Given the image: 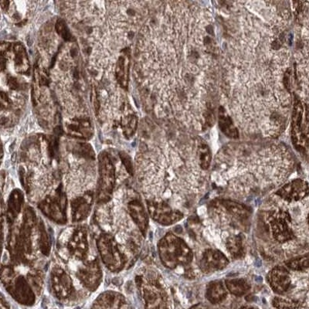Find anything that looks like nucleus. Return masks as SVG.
I'll return each instance as SVG.
<instances>
[{
	"instance_id": "obj_2",
	"label": "nucleus",
	"mask_w": 309,
	"mask_h": 309,
	"mask_svg": "<svg viewBox=\"0 0 309 309\" xmlns=\"http://www.w3.org/2000/svg\"><path fill=\"white\" fill-rule=\"evenodd\" d=\"M222 53L220 86L240 128L275 138L284 131L291 101L286 33L260 26H233Z\"/></svg>"
},
{
	"instance_id": "obj_11",
	"label": "nucleus",
	"mask_w": 309,
	"mask_h": 309,
	"mask_svg": "<svg viewBox=\"0 0 309 309\" xmlns=\"http://www.w3.org/2000/svg\"><path fill=\"white\" fill-rule=\"evenodd\" d=\"M77 271V278L82 285L90 291H95L102 281L103 273L98 258L84 261Z\"/></svg>"
},
{
	"instance_id": "obj_25",
	"label": "nucleus",
	"mask_w": 309,
	"mask_h": 309,
	"mask_svg": "<svg viewBox=\"0 0 309 309\" xmlns=\"http://www.w3.org/2000/svg\"><path fill=\"white\" fill-rule=\"evenodd\" d=\"M285 265L290 270L294 271H304L309 269V254L294 257L285 262Z\"/></svg>"
},
{
	"instance_id": "obj_21",
	"label": "nucleus",
	"mask_w": 309,
	"mask_h": 309,
	"mask_svg": "<svg viewBox=\"0 0 309 309\" xmlns=\"http://www.w3.org/2000/svg\"><path fill=\"white\" fill-rule=\"evenodd\" d=\"M23 204L24 196L23 192L19 189L12 191L9 196L6 208V219L10 225L13 224L19 215Z\"/></svg>"
},
{
	"instance_id": "obj_6",
	"label": "nucleus",
	"mask_w": 309,
	"mask_h": 309,
	"mask_svg": "<svg viewBox=\"0 0 309 309\" xmlns=\"http://www.w3.org/2000/svg\"><path fill=\"white\" fill-rule=\"evenodd\" d=\"M97 247L102 262L111 272H118L124 268L126 256L111 234H101L97 240Z\"/></svg>"
},
{
	"instance_id": "obj_19",
	"label": "nucleus",
	"mask_w": 309,
	"mask_h": 309,
	"mask_svg": "<svg viewBox=\"0 0 309 309\" xmlns=\"http://www.w3.org/2000/svg\"><path fill=\"white\" fill-rule=\"evenodd\" d=\"M127 208L130 217L136 224L141 234L144 237L148 230V214L141 200L138 198L130 200L127 204Z\"/></svg>"
},
{
	"instance_id": "obj_13",
	"label": "nucleus",
	"mask_w": 309,
	"mask_h": 309,
	"mask_svg": "<svg viewBox=\"0 0 309 309\" xmlns=\"http://www.w3.org/2000/svg\"><path fill=\"white\" fill-rule=\"evenodd\" d=\"M67 249L70 255L77 260L86 261L89 252L88 230L83 226H78L74 229L68 238Z\"/></svg>"
},
{
	"instance_id": "obj_29",
	"label": "nucleus",
	"mask_w": 309,
	"mask_h": 309,
	"mask_svg": "<svg viewBox=\"0 0 309 309\" xmlns=\"http://www.w3.org/2000/svg\"><path fill=\"white\" fill-rule=\"evenodd\" d=\"M273 306L277 308H284V307H297L298 305L296 303L293 302L289 300L281 298V297H275L273 300Z\"/></svg>"
},
{
	"instance_id": "obj_14",
	"label": "nucleus",
	"mask_w": 309,
	"mask_h": 309,
	"mask_svg": "<svg viewBox=\"0 0 309 309\" xmlns=\"http://www.w3.org/2000/svg\"><path fill=\"white\" fill-rule=\"evenodd\" d=\"M276 194L288 203L300 201L309 195V183L301 179H297L283 186Z\"/></svg>"
},
{
	"instance_id": "obj_22",
	"label": "nucleus",
	"mask_w": 309,
	"mask_h": 309,
	"mask_svg": "<svg viewBox=\"0 0 309 309\" xmlns=\"http://www.w3.org/2000/svg\"><path fill=\"white\" fill-rule=\"evenodd\" d=\"M227 292L221 281H215L209 283L206 291V297L212 304H219L226 298Z\"/></svg>"
},
{
	"instance_id": "obj_1",
	"label": "nucleus",
	"mask_w": 309,
	"mask_h": 309,
	"mask_svg": "<svg viewBox=\"0 0 309 309\" xmlns=\"http://www.w3.org/2000/svg\"><path fill=\"white\" fill-rule=\"evenodd\" d=\"M138 45L141 78L159 109L189 128H205L221 74L212 17L173 5L144 26Z\"/></svg>"
},
{
	"instance_id": "obj_15",
	"label": "nucleus",
	"mask_w": 309,
	"mask_h": 309,
	"mask_svg": "<svg viewBox=\"0 0 309 309\" xmlns=\"http://www.w3.org/2000/svg\"><path fill=\"white\" fill-rule=\"evenodd\" d=\"M94 202V192L88 191L71 201V218L73 223H79L88 218Z\"/></svg>"
},
{
	"instance_id": "obj_9",
	"label": "nucleus",
	"mask_w": 309,
	"mask_h": 309,
	"mask_svg": "<svg viewBox=\"0 0 309 309\" xmlns=\"http://www.w3.org/2000/svg\"><path fill=\"white\" fill-rule=\"evenodd\" d=\"M267 221L274 240L280 243L292 240L294 234L291 227V220L285 210H271L268 212Z\"/></svg>"
},
{
	"instance_id": "obj_27",
	"label": "nucleus",
	"mask_w": 309,
	"mask_h": 309,
	"mask_svg": "<svg viewBox=\"0 0 309 309\" xmlns=\"http://www.w3.org/2000/svg\"><path fill=\"white\" fill-rule=\"evenodd\" d=\"M200 165L203 169H207L211 162V153L206 144H200L198 148Z\"/></svg>"
},
{
	"instance_id": "obj_26",
	"label": "nucleus",
	"mask_w": 309,
	"mask_h": 309,
	"mask_svg": "<svg viewBox=\"0 0 309 309\" xmlns=\"http://www.w3.org/2000/svg\"><path fill=\"white\" fill-rule=\"evenodd\" d=\"M38 234L39 246L41 252L43 255L48 256L50 252V240L42 220L39 222L38 224Z\"/></svg>"
},
{
	"instance_id": "obj_3",
	"label": "nucleus",
	"mask_w": 309,
	"mask_h": 309,
	"mask_svg": "<svg viewBox=\"0 0 309 309\" xmlns=\"http://www.w3.org/2000/svg\"><path fill=\"white\" fill-rule=\"evenodd\" d=\"M158 250L162 264L169 269L188 265L193 258L192 250L186 243L172 233H168L160 240Z\"/></svg>"
},
{
	"instance_id": "obj_23",
	"label": "nucleus",
	"mask_w": 309,
	"mask_h": 309,
	"mask_svg": "<svg viewBox=\"0 0 309 309\" xmlns=\"http://www.w3.org/2000/svg\"><path fill=\"white\" fill-rule=\"evenodd\" d=\"M225 286L232 294L241 297L249 291L250 286L245 280L240 278L228 279L226 280Z\"/></svg>"
},
{
	"instance_id": "obj_20",
	"label": "nucleus",
	"mask_w": 309,
	"mask_h": 309,
	"mask_svg": "<svg viewBox=\"0 0 309 309\" xmlns=\"http://www.w3.org/2000/svg\"><path fill=\"white\" fill-rule=\"evenodd\" d=\"M127 301L125 297L120 293L113 291H108L100 294L94 301L93 307L101 308H117V307H127Z\"/></svg>"
},
{
	"instance_id": "obj_4",
	"label": "nucleus",
	"mask_w": 309,
	"mask_h": 309,
	"mask_svg": "<svg viewBox=\"0 0 309 309\" xmlns=\"http://www.w3.org/2000/svg\"><path fill=\"white\" fill-rule=\"evenodd\" d=\"M2 282L17 302L28 306L34 304L36 295L33 288L28 280L21 274H16L12 267H2Z\"/></svg>"
},
{
	"instance_id": "obj_5",
	"label": "nucleus",
	"mask_w": 309,
	"mask_h": 309,
	"mask_svg": "<svg viewBox=\"0 0 309 309\" xmlns=\"http://www.w3.org/2000/svg\"><path fill=\"white\" fill-rule=\"evenodd\" d=\"M98 182L97 203L107 204L111 200L116 183V168L108 153L102 152L98 158Z\"/></svg>"
},
{
	"instance_id": "obj_18",
	"label": "nucleus",
	"mask_w": 309,
	"mask_h": 309,
	"mask_svg": "<svg viewBox=\"0 0 309 309\" xmlns=\"http://www.w3.org/2000/svg\"><path fill=\"white\" fill-rule=\"evenodd\" d=\"M267 281L273 291L278 294H282L291 286V280L288 270L283 266H276L267 276Z\"/></svg>"
},
{
	"instance_id": "obj_17",
	"label": "nucleus",
	"mask_w": 309,
	"mask_h": 309,
	"mask_svg": "<svg viewBox=\"0 0 309 309\" xmlns=\"http://www.w3.org/2000/svg\"><path fill=\"white\" fill-rule=\"evenodd\" d=\"M213 207L221 210L227 217L240 223L246 221L250 217V210L245 205L230 200H218L214 202Z\"/></svg>"
},
{
	"instance_id": "obj_24",
	"label": "nucleus",
	"mask_w": 309,
	"mask_h": 309,
	"mask_svg": "<svg viewBox=\"0 0 309 309\" xmlns=\"http://www.w3.org/2000/svg\"><path fill=\"white\" fill-rule=\"evenodd\" d=\"M226 247L230 255L234 258L241 257L244 254L243 238L240 235L230 236L226 240Z\"/></svg>"
},
{
	"instance_id": "obj_16",
	"label": "nucleus",
	"mask_w": 309,
	"mask_h": 309,
	"mask_svg": "<svg viewBox=\"0 0 309 309\" xmlns=\"http://www.w3.org/2000/svg\"><path fill=\"white\" fill-rule=\"evenodd\" d=\"M229 264V260L218 250L208 249L204 251L200 262V270L206 274L223 270Z\"/></svg>"
},
{
	"instance_id": "obj_7",
	"label": "nucleus",
	"mask_w": 309,
	"mask_h": 309,
	"mask_svg": "<svg viewBox=\"0 0 309 309\" xmlns=\"http://www.w3.org/2000/svg\"><path fill=\"white\" fill-rule=\"evenodd\" d=\"M39 209L50 220L59 224H65L67 221V199L62 183L55 191L44 197L38 204Z\"/></svg>"
},
{
	"instance_id": "obj_31",
	"label": "nucleus",
	"mask_w": 309,
	"mask_h": 309,
	"mask_svg": "<svg viewBox=\"0 0 309 309\" xmlns=\"http://www.w3.org/2000/svg\"><path fill=\"white\" fill-rule=\"evenodd\" d=\"M307 226H308V229H309V213H308V215H307Z\"/></svg>"
},
{
	"instance_id": "obj_28",
	"label": "nucleus",
	"mask_w": 309,
	"mask_h": 309,
	"mask_svg": "<svg viewBox=\"0 0 309 309\" xmlns=\"http://www.w3.org/2000/svg\"><path fill=\"white\" fill-rule=\"evenodd\" d=\"M27 280L31 284L32 287L33 288L34 291L40 293L42 289L43 284V277L41 276L40 273L37 271V270H33L32 272H29L27 274Z\"/></svg>"
},
{
	"instance_id": "obj_30",
	"label": "nucleus",
	"mask_w": 309,
	"mask_h": 309,
	"mask_svg": "<svg viewBox=\"0 0 309 309\" xmlns=\"http://www.w3.org/2000/svg\"><path fill=\"white\" fill-rule=\"evenodd\" d=\"M120 158H121V161H122L123 164H124V167L126 168V170L128 171V172L129 173L130 175H133L134 174V167H133L132 162L131 161V158H129L128 154H125L124 152L120 153Z\"/></svg>"
},
{
	"instance_id": "obj_12",
	"label": "nucleus",
	"mask_w": 309,
	"mask_h": 309,
	"mask_svg": "<svg viewBox=\"0 0 309 309\" xmlns=\"http://www.w3.org/2000/svg\"><path fill=\"white\" fill-rule=\"evenodd\" d=\"M50 281L54 296L60 300L69 298L75 291L72 278L61 267L56 266L51 270Z\"/></svg>"
},
{
	"instance_id": "obj_8",
	"label": "nucleus",
	"mask_w": 309,
	"mask_h": 309,
	"mask_svg": "<svg viewBox=\"0 0 309 309\" xmlns=\"http://www.w3.org/2000/svg\"><path fill=\"white\" fill-rule=\"evenodd\" d=\"M137 285L141 291L146 307H166L168 295L161 284L155 279L136 278Z\"/></svg>"
},
{
	"instance_id": "obj_10",
	"label": "nucleus",
	"mask_w": 309,
	"mask_h": 309,
	"mask_svg": "<svg viewBox=\"0 0 309 309\" xmlns=\"http://www.w3.org/2000/svg\"><path fill=\"white\" fill-rule=\"evenodd\" d=\"M147 208L152 220L163 226L172 225L183 217L182 213L172 208L165 202L147 200Z\"/></svg>"
}]
</instances>
